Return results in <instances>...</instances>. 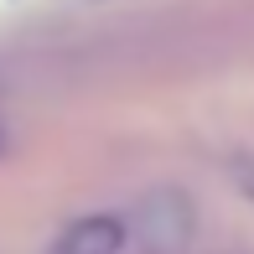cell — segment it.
I'll return each instance as SVG.
<instances>
[{
    "mask_svg": "<svg viewBox=\"0 0 254 254\" xmlns=\"http://www.w3.org/2000/svg\"><path fill=\"white\" fill-rule=\"evenodd\" d=\"M125 249V223L114 213H88L57 234L52 254H120Z\"/></svg>",
    "mask_w": 254,
    "mask_h": 254,
    "instance_id": "obj_1",
    "label": "cell"
}]
</instances>
